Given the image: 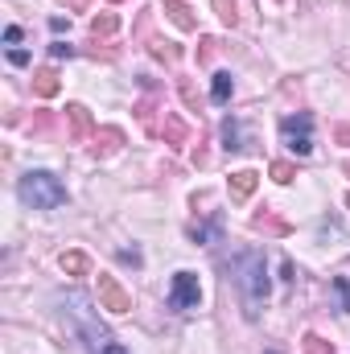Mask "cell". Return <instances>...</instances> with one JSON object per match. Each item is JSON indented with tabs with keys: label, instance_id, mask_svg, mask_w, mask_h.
I'll return each instance as SVG.
<instances>
[{
	"label": "cell",
	"instance_id": "5b68a950",
	"mask_svg": "<svg viewBox=\"0 0 350 354\" xmlns=\"http://www.w3.org/2000/svg\"><path fill=\"white\" fill-rule=\"evenodd\" d=\"M198 301H202L198 276L194 272H177L174 284H169V309L174 313H190V309H198Z\"/></svg>",
	"mask_w": 350,
	"mask_h": 354
},
{
	"label": "cell",
	"instance_id": "9a60e30c",
	"mask_svg": "<svg viewBox=\"0 0 350 354\" xmlns=\"http://www.w3.org/2000/svg\"><path fill=\"white\" fill-rule=\"evenodd\" d=\"M116 29H120V17H116V12H103V17L91 21V33H95V37H107V33H116Z\"/></svg>",
	"mask_w": 350,
	"mask_h": 354
},
{
	"label": "cell",
	"instance_id": "ac0fdd59",
	"mask_svg": "<svg viewBox=\"0 0 350 354\" xmlns=\"http://www.w3.org/2000/svg\"><path fill=\"white\" fill-rule=\"evenodd\" d=\"M214 12L223 17V25H235L239 12H235V0H214Z\"/></svg>",
	"mask_w": 350,
	"mask_h": 354
},
{
	"label": "cell",
	"instance_id": "d4e9b609",
	"mask_svg": "<svg viewBox=\"0 0 350 354\" xmlns=\"http://www.w3.org/2000/svg\"><path fill=\"white\" fill-rule=\"evenodd\" d=\"M120 260H124V264H140V252H136V248H120Z\"/></svg>",
	"mask_w": 350,
	"mask_h": 354
},
{
	"label": "cell",
	"instance_id": "f1b7e54d",
	"mask_svg": "<svg viewBox=\"0 0 350 354\" xmlns=\"http://www.w3.org/2000/svg\"><path fill=\"white\" fill-rule=\"evenodd\" d=\"M264 354H280V351H264Z\"/></svg>",
	"mask_w": 350,
	"mask_h": 354
},
{
	"label": "cell",
	"instance_id": "603a6c76",
	"mask_svg": "<svg viewBox=\"0 0 350 354\" xmlns=\"http://www.w3.org/2000/svg\"><path fill=\"white\" fill-rule=\"evenodd\" d=\"M4 46H8V50L21 46V25H8V29H4Z\"/></svg>",
	"mask_w": 350,
	"mask_h": 354
},
{
	"label": "cell",
	"instance_id": "d6986e66",
	"mask_svg": "<svg viewBox=\"0 0 350 354\" xmlns=\"http://www.w3.org/2000/svg\"><path fill=\"white\" fill-rule=\"evenodd\" d=\"M305 354H334V346H330V342H322L317 334H309V338H305Z\"/></svg>",
	"mask_w": 350,
	"mask_h": 354
},
{
	"label": "cell",
	"instance_id": "4fadbf2b",
	"mask_svg": "<svg viewBox=\"0 0 350 354\" xmlns=\"http://www.w3.org/2000/svg\"><path fill=\"white\" fill-rule=\"evenodd\" d=\"M62 272H71V276H87L91 272L87 252H62Z\"/></svg>",
	"mask_w": 350,
	"mask_h": 354
},
{
	"label": "cell",
	"instance_id": "6da1fadb",
	"mask_svg": "<svg viewBox=\"0 0 350 354\" xmlns=\"http://www.w3.org/2000/svg\"><path fill=\"white\" fill-rule=\"evenodd\" d=\"M231 276H235V288H239V301H243V317L256 322L268 305V292H272V280H268V264H264V252H239L231 260Z\"/></svg>",
	"mask_w": 350,
	"mask_h": 354
},
{
	"label": "cell",
	"instance_id": "484cf974",
	"mask_svg": "<svg viewBox=\"0 0 350 354\" xmlns=\"http://www.w3.org/2000/svg\"><path fill=\"white\" fill-rule=\"evenodd\" d=\"M334 136H338V140H342V145H350V128H347V124H342V128H338V132H334Z\"/></svg>",
	"mask_w": 350,
	"mask_h": 354
},
{
	"label": "cell",
	"instance_id": "4316f807",
	"mask_svg": "<svg viewBox=\"0 0 350 354\" xmlns=\"http://www.w3.org/2000/svg\"><path fill=\"white\" fill-rule=\"evenodd\" d=\"M58 4H71V8H87L91 0H58Z\"/></svg>",
	"mask_w": 350,
	"mask_h": 354
},
{
	"label": "cell",
	"instance_id": "277c9868",
	"mask_svg": "<svg viewBox=\"0 0 350 354\" xmlns=\"http://www.w3.org/2000/svg\"><path fill=\"white\" fill-rule=\"evenodd\" d=\"M280 140H284L288 153L309 157V153H313V115H309V111L284 115V120H280Z\"/></svg>",
	"mask_w": 350,
	"mask_h": 354
},
{
	"label": "cell",
	"instance_id": "7402d4cb",
	"mask_svg": "<svg viewBox=\"0 0 350 354\" xmlns=\"http://www.w3.org/2000/svg\"><path fill=\"white\" fill-rule=\"evenodd\" d=\"M50 58H58V62H62V58H75V46H71V41H54V46H50Z\"/></svg>",
	"mask_w": 350,
	"mask_h": 354
},
{
	"label": "cell",
	"instance_id": "30bf717a",
	"mask_svg": "<svg viewBox=\"0 0 350 354\" xmlns=\"http://www.w3.org/2000/svg\"><path fill=\"white\" fill-rule=\"evenodd\" d=\"M33 91H37L42 99H50V95H58V71H54V66H46V71H37V75H33Z\"/></svg>",
	"mask_w": 350,
	"mask_h": 354
},
{
	"label": "cell",
	"instance_id": "5bb4252c",
	"mask_svg": "<svg viewBox=\"0 0 350 354\" xmlns=\"http://www.w3.org/2000/svg\"><path fill=\"white\" fill-rule=\"evenodd\" d=\"M66 115H71V124H75V136L83 140V136L91 132V111L83 107V103H71V107H66Z\"/></svg>",
	"mask_w": 350,
	"mask_h": 354
},
{
	"label": "cell",
	"instance_id": "4dcf8cb0",
	"mask_svg": "<svg viewBox=\"0 0 350 354\" xmlns=\"http://www.w3.org/2000/svg\"><path fill=\"white\" fill-rule=\"evenodd\" d=\"M347 206H350V198H347Z\"/></svg>",
	"mask_w": 350,
	"mask_h": 354
},
{
	"label": "cell",
	"instance_id": "8fae6325",
	"mask_svg": "<svg viewBox=\"0 0 350 354\" xmlns=\"http://www.w3.org/2000/svg\"><path fill=\"white\" fill-rule=\"evenodd\" d=\"M231 91H235L231 71H219V75H214V83H210V99H214V103H227V99H231Z\"/></svg>",
	"mask_w": 350,
	"mask_h": 354
},
{
	"label": "cell",
	"instance_id": "9c48e42d",
	"mask_svg": "<svg viewBox=\"0 0 350 354\" xmlns=\"http://www.w3.org/2000/svg\"><path fill=\"white\" fill-rule=\"evenodd\" d=\"M219 235H223V223L214 218V223H194L190 227V239L194 243H219Z\"/></svg>",
	"mask_w": 350,
	"mask_h": 354
},
{
	"label": "cell",
	"instance_id": "ba28073f",
	"mask_svg": "<svg viewBox=\"0 0 350 354\" xmlns=\"http://www.w3.org/2000/svg\"><path fill=\"white\" fill-rule=\"evenodd\" d=\"M223 149L227 153H239V149H248L243 145V124L231 115V120H223Z\"/></svg>",
	"mask_w": 350,
	"mask_h": 354
},
{
	"label": "cell",
	"instance_id": "f546056e",
	"mask_svg": "<svg viewBox=\"0 0 350 354\" xmlns=\"http://www.w3.org/2000/svg\"><path fill=\"white\" fill-rule=\"evenodd\" d=\"M347 174H350V165H347Z\"/></svg>",
	"mask_w": 350,
	"mask_h": 354
},
{
	"label": "cell",
	"instance_id": "7a4b0ae2",
	"mask_svg": "<svg viewBox=\"0 0 350 354\" xmlns=\"http://www.w3.org/2000/svg\"><path fill=\"white\" fill-rule=\"evenodd\" d=\"M58 305L66 309V317H71V326L79 330V338L87 342V351L91 354H103L116 338H111V330L91 313V305H87V297L83 292H66V297H58Z\"/></svg>",
	"mask_w": 350,
	"mask_h": 354
},
{
	"label": "cell",
	"instance_id": "e0dca14e",
	"mask_svg": "<svg viewBox=\"0 0 350 354\" xmlns=\"http://www.w3.org/2000/svg\"><path fill=\"white\" fill-rule=\"evenodd\" d=\"M334 292H338V313H350V280L334 276Z\"/></svg>",
	"mask_w": 350,
	"mask_h": 354
},
{
	"label": "cell",
	"instance_id": "3957f363",
	"mask_svg": "<svg viewBox=\"0 0 350 354\" xmlns=\"http://www.w3.org/2000/svg\"><path fill=\"white\" fill-rule=\"evenodd\" d=\"M17 198L33 210H58V206H66V185L50 169H29L17 181Z\"/></svg>",
	"mask_w": 350,
	"mask_h": 354
},
{
	"label": "cell",
	"instance_id": "cb8c5ba5",
	"mask_svg": "<svg viewBox=\"0 0 350 354\" xmlns=\"http://www.w3.org/2000/svg\"><path fill=\"white\" fill-rule=\"evenodd\" d=\"M8 62H12V66H29V50H21V46L8 50Z\"/></svg>",
	"mask_w": 350,
	"mask_h": 354
},
{
	"label": "cell",
	"instance_id": "52a82bcc",
	"mask_svg": "<svg viewBox=\"0 0 350 354\" xmlns=\"http://www.w3.org/2000/svg\"><path fill=\"white\" fill-rule=\"evenodd\" d=\"M256 185H260V174H256V169H239V174H231V198L243 202Z\"/></svg>",
	"mask_w": 350,
	"mask_h": 354
},
{
	"label": "cell",
	"instance_id": "83f0119b",
	"mask_svg": "<svg viewBox=\"0 0 350 354\" xmlns=\"http://www.w3.org/2000/svg\"><path fill=\"white\" fill-rule=\"evenodd\" d=\"M103 354H128V351H124L120 342H111V346H107V351H103Z\"/></svg>",
	"mask_w": 350,
	"mask_h": 354
},
{
	"label": "cell",
	"instance_id": "ffe728a7",
	"mask_svg": "<svg viewBox=\"0 0 350 354\" xmlns=\"http://www.w3.org/2000/svg\"><path fill=\"white\" fill-rule=\"evenodd\" d=\"M293 174H297V169H293L288 161H276V165H272V177H276L280 185H288V181H293Z\"/></svg>",
	"mask_w": 350,
	"mask_h": 354
},
{
	"label": "cell",
	"instance_id": "8992f818",
	"mask_svg": "<svg viewBox=\"0 0 350 354\" xmlns=\"http://www.w3.org/2000/svg\"><path fill=\"white\" fill-rule=\"evenodd\" d=\"M99 309H107V313H128L132 309V297L120 288L116 276H99Z\"/></svg>",
	"mask_w": 350,
	"mask_h": 354
},
{
	"label": "cell",
	"instance_id": "44dd1931",
	"mask_svg": "<svg viewBox=\"0 0 350 354\" xmlns=\"http://www.w3.org/2000/svg\"><path fill=\"white\" fill-rule=\"evenodd\" d=\"M165 132H169V140H174V145L185 140V128H181V120H174V115H165Z\"/></svg>",
	"mask_w": 350,
	"mask_h": 354
},
{
	"label": "cell",
	"instance_id": "7c38bea8",
	"mask_svg": "<svg viewBox=\"0 0 350 354\" xmlns=\"http://www.w3.org/2000/svg\"><path fill=\"white\" fill-rule=\"evenodd\" d=\"M165 12L174 17L177 29H194L198 21H194V12H190V4H181V0H165Z\"/></svg>",
	"mask_w": 350,
	"mask_h": 354
},
{
	"label": "cell",
	"instance_id": "2e32d148",
	"mask_svg": "<svg viewBox=\"0 0 350 354\" xmlns=\"http://www.w3.org/2000/svg\"><path fill=\"white\" fill-rule=\"evenodd\" d=\"M252 227H256V231H268V235H284V231H288V227H284L280 218H272V214H256Z\"/></svg>",
	"mask_w": 350,
	"mask_h": 354
}]
</instances>
